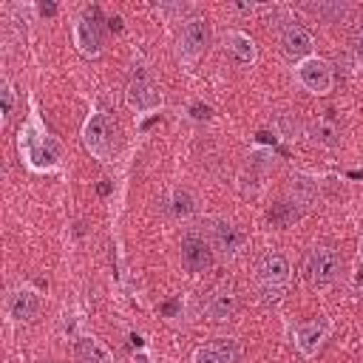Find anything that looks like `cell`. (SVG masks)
<instances>
[{
    "instance_id": "obj_1",
    "label": "cell",
    "mask_w": 363,
    "mask_h": 363,
    "mask_svg": "<svg viewBox=\"0 0 363 363\" xmlns=\"http://www.w3.org/2000/svg\"><path fill=\"white\" fill-rule=\"evenodd\" d=\"M17 145H20L23 159H26L28 167H34V170H54V167L60 164V142L51 139V136L40 128L37 119H31L28 125H23Z\"/></svg>"
},
{
    "instance_id": "obj_2",
    "label": "cell",
    "mask_w": 363,
    "mask_h": 363,
    "mask_svg": "<svg viewBox=\"0 0 363 363\" xmlns=\"http://www.w3.org/2000/svg\"><path fill=\"white\" fill-rule=\"evenodd\" d=\"M255 278H258V289L267 301H278L289 284V261L281 252H267L261 255L258 267H255Z\"/></svg>"
},
{
    "instance_id": "obj_3",
    "label": "cell",
    "mask_w": 363,
    "mask_h": 363,
    "mask_svg": "<svg viewBox=\"0 0 363 363\" xmlns=\"http://www.w3.org/2000/svg\"><path fill=\"white\" fill-rule=\"evenodd\" d=\"M340 272V255L332 247H312L303 258V278L309 286H329Z\"/></svg>"
},
{
    "instance_id": "obj_4",
    "label": "cell",
    "mask_w": 363,
    "mask_h": 363,
    "mask_svg": "<svg viewBox=\"0 0 363 363\" xmlns=\"http://www.w3.org/2000/svg\"><path fill=\"white\" fill-rule=\"evenodd\" d=\"M82 142H85V147L96 159H102V162L111 159V153H113V128H111V122H108L105 113L96 111V113H91L85 119V125H82Z\"/></svg>"
},
{
    "instance_id": "obj_5",
    "label": "cell",
    "mask_w": 363,
    "mask_h": 363,
    "mask_svg": "<svg viewBox=\"0 0 363 363\" xmlns=\"http://www.w3.org/2000/svg\"><path fill=\"white\" fill-rule=\"evenodd\" d=\"M295 74H298V82H301L309 94H318V96L329 94L332 85H335L332 68H329V62L320 60V57H306V60H301L298 68H295Z\"/></svg>"
},
{
    "instance_id": "obj_6",
    "label": "cell",
    "mask_w": 363,
    "mask_h": 363,
    "mask_svg": "<svg viewBox=\"0 0 363 363\" xmlns=\"http://www.w3.org/2000/svg\"><path fill=\"white\" fill-rule=\"evenodd\" d=\"M128 105L133 111H139V113H150V111L162 108V94L156 91V85L145 74H136L128 82Z\"/></svg>"
},
{
    "instance_id": "obj_7",
    "label": "cell",
    "mask_w": 363,
    "mask_h": 363,
    "mask_svg": "<svg viewBox=\"0 0 363 363\" xmlns=\"http://www.w3.org/2000/svg\"><path fill=\"white\" fill-rule=\"evenodd\" d=\"M179 45H182V54H184V57H199V54H204L207 45H210V26H207V20H204V17H190V20H184Z\"/></svg>"
},
{
    "instance_id": "obj_8",
    "label": "cell",
    "mask_w": 363,
    "mask_h": 363,
    "mask_svg": "<svg viewBox=\"0 0 363 363\" xmlns=\"http://www.w3.org/2000/svg\"><path fill=\"white\" fill-rule=\"evenodd\" d=\"M182 264L187 272H207L213 267V247L193 233L184 235L182 238Z\"/></svg>"
},
{
    "instance_id": "obj_9",
    "label": "cell",
    "mask_w": 363,
    "mask_h": 363,
    "mask_svg": "<svg viewBox=\"0 0 363 363\" xmlns=\"http://www.w3.org/2000/svg\"><path fill=\"white\" fill-rule=\"evenodd\" d=\"M94 17H96V9H91L88 17H79L74 23V43L85 57H96L102 51V31Z\"/></svg>"
},
{
    "instance_id": "obj_10",
    "label": "cell",
    "mask_w": 363,
    "mask_h": 363,
    "mask_svg": "<svg viewBox=\"0 0 363 363\" xmlns=\"http://www.w3.org/2000/svg\"><path fill=\"white\" fill-rule=\"evenodd\" d=\"M210 238H213V247L218 252H224L227 258H233V255H238L244 250V233L233 221H227V218H216L213 221Z\"/></svg>"
},
{
    "instance_id": "obj_11",
    "label": "cell",
    "mask_w": 363,
    "mask_h": 363,
    "mask_svg": "<svg viewBox=\"0 0 363 363\" xmlns=\"http://www.w3.org/2000/svg\"><path fill=\"white\" fill-rule=\"evenodd\" d=\"M326 335H329V320H326V318H312V320L298 323V329H295V343H298V349H301L303 354H315V352L323 346Z\"/></svg>"
},
{
    "instance_id": "obj_12",
    "label": "cell",
    "mask_w": 363,
    "mask_h": 363,
    "mask_svg": "<svg viewBox=\"0 0 363 363\" xmlns=\"http://www.w3.org/2000/svg\"><path fill=\"white\" fill-rule=\"evenodd\" d=\"M281 51L289 57V60H306L309 51H312V34L298 26V23H289L281 28Z\"/></svg>"
},
{
    "instance_id": "obj_13",
    "label": "cell",
    "mask_w": 363,
    "mask_h": 363,
    "mask_svg": "<svg viewBox=\"0 0 363 363\" xmlns=\"http://www.w3.org/2000/svg\"><path fill=\"white\" fill-rule=\"evenodd\" d=\"M238 357H241V346L235 340H230V337H221V340H216L210 346L196 349L193 363H235Z\"/></svg>"
},
{
    "instance_id": "obj_14",
    "label": "cell",
    "mask_w": 363,
    "mask_h": 363,
    "mask_svg": "<svg viewBox=\"0 0 363 363\" xmlns=\"http://www.w3.org/2000/svg\"><path fill=\"white\" fill-rule=\"evenodd\" d=\"M6 309H9V315L14 320H31L40 312V295L34 289H28V286H20V289H14L9 295Z\"/></svg>"
},
{
    "instance_id": "obj_15",
    "label": "cell",
    "mask_w": 363,
    "mask_h": 363,
    "mask_svg": "<svg viewBox=\"0 0 363 363\" xmlns=\"http://www.w3.org/2000/svg\"><path fill=\"white\" fill-rule=\"evenodd\" d=\"M207 315H210V320H230L233 315H235V309H238V298H235V292L230 289V286H221V289H216L210 298H207Z\"/></svg>"
},
{
    "instance_id": "obj_16",
    "label": "cell",
    "mask_w": 363,
    "mask_h": 363,
    "mask_svg": "<svg viewBox=\"0 0 363 363\" xmlns=\"http://www.w3.org/2000/svg\"><path fill=\"white\" fill-rule=\"evenodd\" d=\"M74 354L79 363H111V352L96 337H77Z\"/></svg>"
},
{
    "instance_id": "obj_17",
    "label": "cell",
    "mask_w": 363,
    "mask_h": 363,
    "mask_svg": "<svg viewBox=\"0 0 363 363\" xmlns=\"http://www.w3.org/2000/svg\"><path fill=\"white\" fill-rule=\"evenodd\" d=\"M224 48L238 60V62H252L255 60V43L244 31H230L224 37Z\"/></svg>"
},
{
    "instance_id": "obj_18",
    "label": "cell",
    "mask_w": 363,
    "mask_h": 363,
    "mask_svg": "<svg viewBox=\"0 0 363 363\" xmlns=\"http://www.w3.org/2000/svg\"><path fill=\"white\" fill-rule=\"evenodd\" d=\"M267 218L275 227H289V224H295L301 218V204L298 201H278V204L269 207Z\"/></svg>"
},
{
    "instance_id": "obj_19",
    "label": "cell",
    "mask_w": 363,
    "mask_h": 363,
    "mask_svg": "<svg viewBox=\"0 0 363 363\" xmlns=\"http://www.w3.org/2000/svg\"><path fill=\"white\" fill-rule=\"evenodd\" d=\"M326 113H329L326 119H318L315 122V139L320 145H326V147H335L340 142V136H337V128L332 125V111H326Z\"/></svg>"
},
{
    "instance_id": "obj_20",
    "label": "cell",
    "mask_w": 363,
    "mask_h": 363,
    "mask_svg": "<svg viewBox=\"0 0 363 363\" xmlns=\"http://www.w3.org/2000/svg\"><path fill=\"white\" fill-rule=\"evenodd\" d=\"M170 210H173L179 218H187V216H193V213H196V201H193V196H190L187 190L176 187V190H173V196H170Z\"/></svg>"
},
{
    "instance_id": "obj_21",
    "label": "cell",
    "mask_w": 363,
    "mask_h": 363,
    "mask_svg": "<svg viewBox=\"0 0 363 363\" xmlns=\"http://www.w3.org/2000/svg\"><path fill=\"white\" fill-rule=\"evenodd\" d=\"M292 193H295V201H298V204H309V201L315 199V193H318V184H315V179L295 176V179H292Z\"/></svg>"
},
{
    "instance_id": "obj_22",
    "label": "cell",
    "mask_w": 363,
    "mask_h": 363,
    "mask_svg": "<svg viewBox=\"0 0 363 363\" xmlns=\"http://www.w3.org/2000/svg\"><path fill=\"white\" fill-rule=\"evenodd\" d=\"M0 96H3V122H9V116H11V111H14V88H11L9 79H3Z\"/></svg>"
},
{
    "instance_id": "obj_23",
    "label": "cell",
    "mask_w": 363,
    "mask_h": 363,
    "mask_svg": "<svg viewBox=\"0 0 363 363\" xmlns=\"http://www.w3.org/2000/svg\"><path fill=\"white\" fill-rule=\"evenodd\" d=\"M159 312H162L164 318H176V315L182 312V298H173V301H164V303L159 306Z\"/></svg>"
},
{
    "instance_id": "obj_24",
    "label": "cell",
    "mask_w": 363,
    "mask_h": 363,
    "mask_svg": "<svg viewBox=\"0 0 363 363\" xmlns=\"http://www.w3.org/2000/svg\"><path fill=\"white\" fill-rule=\"evenodd\" d=\"M352 51H354V60L363 65V26L354 31V40H352Z\"/></svg>"
},
{
    "instance_id": "obj_25",
    "label": "cell",
    "mask_w": 363,
    "mask_h": 363,
    "mask_svg": "<svg viewBox=\"0 0 363 363\" xmlns=\"http://www.w3.org/2000/svg\"><path fill=\"white\" fill-rule=\"evenodd\" d=\"M190 116H193V119H207V116H210V108L201 105V102H196V105H190Z\"/></svg>"
},
{
    "instance_id": "obj_26",
    "label": "cell",
    "mask_w": 363,
    "mask_h": 363,
    "mask_svg": "<svg viewBox=\"0 0 363 363\" xmlns=\"http://www.w3.org/2000/svg\"><path fill=\"white\" fill-rule=\"evenodd\" d=\"M40 14L43 17H54L57 14V6L54 3H40Z\"/></svg>"
},
{
    "instance_id": "obj_27",
    "label": "cell",
    "mask_w": 363,
    "mask_h": 363,
    "mask_svg": "<svg viewBox=\"0 0 363 363\" xmlns=\"http://www.w3.org/2000/svg\"><path fill=\"white\" fill-rule=\"evenodd\" d=\"M108 23H111V28H116V31H119V28H122V20H119V17H111V20H108Z\"/></svg>"
},
{
    "instance_id": "obj_28",
    "label": "cell",
    "mask_w": 363,
    "mask_h": 363,
    "mask_svg": "<svg viewBox=\"0 0 363 363\" xmlns=\"http://www.w3.org/2000/svg\"><path fill=\"white\" fill-rule=\"evenodd\" d=\"M363 250V247H360ZM357 281H363V252H360V269H357Z\"/></svg>"
}]
</instances>
